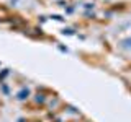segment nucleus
<instances>
[{
	"label": "nucleus",
	"mask_w": 131,
	"mask_h": 122,
	"mask_svg": "<svg viewBox=\"0 0 131 122\" xmlns=\"http://www.w3.org/2000/svg\"><path fill=\"white\" fill-rule=\"evenodd\" d=\"M28 93H30L28 89H21V91L18 93V99H25V98L28 96Z\"/></svg>",
	"instance_id": "nucleus-1"
},
{
	"label": "nucleus",
	"mask_w": 131,
	"mask_h": 122,
	"mask_svg": "<svg viewBox=\"0 0 131 122\" xmlns=\"http://www.w3.org/2000/svg\"><path fill=\"white\" fill-rule=\"evenodd\" d=\"M125 47H131V39H126L125 41Z\"/></svg>",
	"instance_id": "nucleus-2"
}]
</instances>
